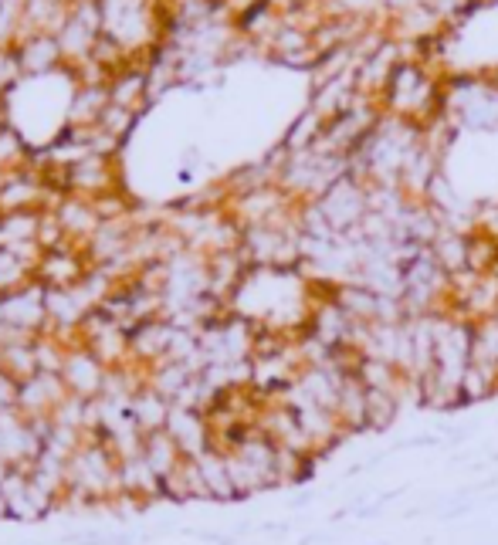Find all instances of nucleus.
<instances>
[{"label":"nucleus","instance_id":"7","mask_svg":"<svg viewBox=\"0 0 498 545\" xmlns=\"http://www.w3.org/2000/svg\"><path fill=\"white\" fill-rule=\"evenodd\" d=\"M163 430L173 437V441H177L183 457H200L204 451H211V447H214L211 420H207V413H200V410L173 407L170 410V420H166Z\"/></svg>","mask_w":498,"mask_h":545},{"label":"nucleus","instance_id":"9","mask_svg":"<svg viewBox=\"0 0 498 545\" xmlns=\"http://www.w3.org/2000/svg\"><path fill=\"white\" fill-rule=\"evenodd\" d=\"M173 339H177V325L170 319H150L143 325H136L133 332H129V349H133V363L153 369L156 363H163L166 356H170V346Z\"/></svg>","mask_w":498,"mask_h":545},{"label":"nucleus","instance_id":"11","mask_svg":"<svg viewBox=\"0 0 498 545\" xmlns=\"http://www.w3.org/2000/svg\"><path fill=\"white\" fill-rule=\"evenodd\" d=\"M14 55H17V65H21L24 78L58 72V68L65 65V55H61V45L55 34H34V38L14 45Z\"/></svg>","mask_w":498,"mask_h":545},{"label":"nucleus","instance_id":"10","mask_svg":"<svg viewBox=\"0 0 498 545\" xmlns=\"http://www.w3.org/2000/svg\"><path fill=\"white\" fill-rule=\"evenodd\" d=\"M51 210H55L58 224L65 227L68 241H72V244H82V248L92 241V234L102 227V217H99V210H95L92 200L75 197V193H61L58 204L51 207Z\"/></svg>","mask_w":498,"mask_h":545},{"label":"nucleus","instance_id":"4","mask_svg":"<svg viewBox=\"0 0 498 545\" xmlns=\"http://www.w3.org/2000/svg\"><path fill=\"white\" fill-rule=\"evenodd\" d=\"M48 288L41 281H31L28 288L11 295H0L4 305V325H11L17 332H28V336H41L48 329Z\"/></svg>","mask_w":498,"mask_h":545},{"label":"nucleus","instance_id":"3","mask_svg":"<svg viewBox=\"0 0 498 545\" xmlns=\"http://www.w3.org/2000/svg\"><path fill=\"white\" fill-rule=\"evenodd\" d=\"M38 434L31 430V420L21 410H0V461H7L11 468H31L41 454Z\"/></svg>","mask_w":498,"mask_h":545},{"label":"nucleus","instance_id":"2","mask_svg":"<svg viewBox=\"0 0 498 545\" xmlns=\"http://www.w3.org/2000/svg\"><path fill=\"white\" fill-rule=\"evenodd\" d=\"M92 271V261L89 254H85L82 244H61L55 251H45L38 261V278L45 288H75L82 285L85 278H89Z\"/></svg>","mask_w":498,"mask_h":545},{"label":"nucleus","instance_id":"1","mask_svg":"<svg viewBox=\"0 0 498 545\" xmlns=\"http://www.w3.org/2000/svg\"><path fill=\"white\" fill-rule=\"evenodd\" d=\"M78 339H82V346L95 353L106 363L109 369L116 366H129L133 363V349H129V329H122L116 319H109L102 309H95L89 319L82 322V329H78Z\"/></svg>","mask_w":498,"mask_h":545},{"label":"nucleus","instance_id":"6","mask_svg":"<svg viewBox=\"0 0 498 545\" xmlns=\"http://www.w3.org/2000/svg\"><path fill=\"white\" fill-rule=\"evenodd\" d=\"M65 187H68V193H75V197L99 200V197H106V193L119 190V180H116V170H112L109 156L89 153L85 160L68 166Z\"/></svg>","mask_w":498,"mask_h":545},{"label":"nucleus","instance_id":"16","mask_svg":"<svg viewBox=\"0 0 498 545\" xmlns=\"http://www.w3.org/2000/svg\"><path fill=\"white\" fill-rule=\"evenodd\" d=\"M133 119H136V109H126V105H106V112H102V119H99V129L106 133L109 139H119L133 129Z\"/></svg>","mask_w":498,"mask_h":545},{"label":"nucleus","instance_id":"8","mask_svg":"<svg viewBox=\"0 0 498 545\" xmlns=\"http://www.w3.org/2000/svg\"><path fill=\"white\" fill-rule=\"evenodd\" d=\"M65 397L68 386L58 373H34L31 380L17 383V410L24 417H51Z\"/></svg>","mask_w":498,"mask_h":545},{"label":"nucleus","instance_id":"13","mask_svg":"<svg viewBox=\"0 0 498 545\" xmlns=\"http://www.w3.org/2000/svg\"><path fill=\"white\" fill-rule=\"evenodd\" d=\"M143 457H146V464H150V468L156 471V478H160V481L170 478V474L177 471L180 461H183L177 441H173L166 430H153V434H146Z\"/></svg>","mask_w":498,"mask_h":545},{"label":"nucleus","instance_id":"12","mask_svg":"<svg viewBox=\"0 0 498 545\" xmlns=\"http://www.w3.org/2000/svg\"><path fill=\"white\" fill-rule=\"evenodd\" d=\"M0 373L11 376L14 383H24L38 373V353H34V336L17 332L7 342H0Z\"/></svg>","mask_w":498,"mask_h":545},{"label":"nucleus","instance_id":"15","mask_svg":"<svg viewBox=\"0 0 498 545\" xmlns=\"http://www.w3.org/2000/svg\"><path fill=\"white\" fill-rule=\"evenodd\" d=\"M170 410H173V403L166 400L163 393H156L150 383H146L143 390L133 397V417H136V424L143 427V434L163 430L166 420H170Z\"/></svg>","mask_w":498,"mask_h":545},{"label":"nucleus","instance_id":"5","mask_svg":"<svg viewBox=\"0 0 498 545\" xmlns=\"http://www.w3.org/2000/svg\"><path fill=\"white\" fill-rule=\"evenodd\" d=\"M106 376H109V366L102 363L95 353H89L85 346L68 349L65 369H61V380H65L68 393L85 397V400L102 397V390H106Z\"/></svg>","mask_w":498,"mask_h":545},{"label":"nucleus","instance_id":"14","mask_svg":"<svg viewBox=\"0 0 498 545\" xmlns=\"http://www.w3.org/2000/svg\"><path fill=\"white\" fill-rule=\"evenodd\" d=\"M200 474H204V485L207 491H211V501H231L238 498V491H234L231 485V474H227V457L224 451H217V447H211V451H204L200 457H194Z\"/></svg>","mask_w":498,"mask_h":545}]
</instances>
